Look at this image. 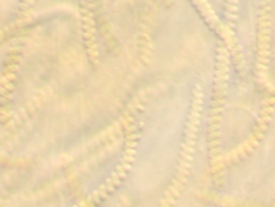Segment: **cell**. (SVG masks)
Segmentation results:
<instances>
[{
    "mask_svg": "<svg viewBox=\"0 0 275 207\" xmlns=\"http://www.w3.org/2000/svg\"><path fill=\"white\" fill-rule=\"evenodd\" d=\"M230 52L226 45L222 42L217 47L215 66V81L212 98L210 115H208V150H210V163L214 179L218 178L222 168V147H220V127H222V112L226 103L227 85L229 77Z\"/></svg>",
    "mask_w": 275,
    "mask_h": 207,
    "instance_id": "1",
    "label": "cell"
},
{
    "mask_svg": "<svg viewBox=\"0 0 275 207\" xmlns=\"http://www.w3.org/2000/svg\"><path fill=\"white\" fill-rule=\"evenodd\" d=\"M202 107H203L202 89L200 85H196L194 92H192L191 110L189 117H188L185 140H184L182 152H181L180 164H178L176 175H175V178L173 179L171 186L169 187V189L166 192L158 207H173L174 204L176 203L180 194L183 191L191 167L194 145H196V137H197L198 127H199L200 118H201Z\"/></svg>",
    "mask_w": 275,
    "mask_h": 207,
    "instance_id": "2",
    "label": "cell"
},
{
    "mask_svg": "<svg viewBox=\"0 0 275 207\" xmlns=\"http://www.w3.org/2000/svg\"><path fill=\"white\" fill-rule=\"evenodd\" d=\"M275 106V96L273 94H269L268 97L262 103V108L260 111V115L258 118V122L254 129V132L242 145L238 146L234 150L230 151L225 157H222V164L226 166L228 164L238 162L246 157L258 147L260 141L263 139L265 132L268 131L269 124L271 122L273 111Z\"/></svg>",
    "mask_w": 275,
    "mask_h": 207,
    "instance_id": "3",
    "label": "cell"
},
{
    "mask_svg": "<svg viewBox=\"0 0 275 207\" xmlns=\"http://www.w3.org/2000/svg\"><path fill=\"white\" fill-rule=\"evenodd\" d=\"M271 22L270 7L263 1L258 11V39H257V61L256 76L261 84H267L268 68L270 61V42H271Z\"/></svg>",
    "mask_w": 275,
    "mask_h": 207,
    "instance_id": "4",
    "label": "cell"
},
{
    "mask_svg": "<svg viewBox=\"0 0 275 207\" xmlns=\"http://www.w3.org/2000/svg\"><path fill=\"white\" fill-rule=\"evenodd\" d=\"M132 155H133V151L132 150L128 151L125 159H124L123 163L117 167V171L111 176V178L106 181V185L101 186L97 191H95V192L92 193V197H88V200H87L88 202H92L94 204H98L101 200L106 199L110 193L113 192L114 188L119 185L120 180L126 176V173L130 169L131 162L133 160V157H132Z\"/></svg>",
    "mask_w": 275,
    "mask_h": 207,
    "instance_id": "5",
    "label": "cell"
},
{
    "mask_svg": "<svg viewBox=\"0 0 275 207\" xmlns=\"http://www.w3.org/2000/svg\"><path fill=\"white\" fill-rule=\"evenodd\" d=\"M88 203H89L88 201H84V202H81V203L78 204V205H74L73 207H88L87 206V204Z\"/></svg>",
    "mask_w": 275,
    "mask_h": 207,
    "instance_id": "6",
    "label": "cell"
},
{
    "mask_svg": "<svg viewBox=\"0 0 275 207\" xmlns=\"http://www.w3.org/2000/svg\"><path fill=\"white\" fill-rule=\"evenodd\" d=\"M272 207H275V203H274V204H273V206H272Z\"/></svg>",
    "mask_w": 275,
    "mask_h": 207,
    "instance_id": "7",
    "label": "cell"
}]
</instances>
